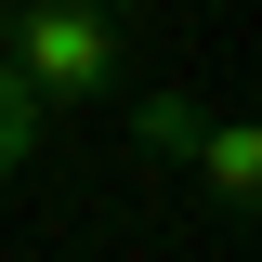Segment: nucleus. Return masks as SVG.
Instances as JSON below:
<instances>
[{"instance_id": "obj_1", "label": "nucleus", "mask_w": 262, "mask_h": 262, "mask_svg": "<svg viewBox=\"0 0 262 262\" xmlns=\"http://www.w3.org/2000/svg\"><path fill=\"white\" fill-rule=\"evenodd\" d=\"M13 79H27L39 105H105L131 79V39L92 0H39V13H13Z\"/></svg>"}, {"instance_id": "obj_2", "label": "nucleus", "mask_w": 262, "mask_h": 262, "mask_svg": "<svg viewBox=\"0 0 262 262\" xmlns=\"http://www.w3.org/2000/svg\"><path fill=\"white\" fill-rule=\"evenodd\" d=\"M196 184H210V210H262V118H210L196 131Z\"/></svg>"}, {"instance_id": "obj_3", "label": "nucleus", "mask_w": 262, "mask_h": 262, "mask_svg": "<svg viewBox=\"0 0 262 262\" xmlns=\"http://www.w3.org/2000/svg\"><path fill=\"white\" fill-rule=\"evenodd\" d=\"M196 131H210L196 92H144V105H131V144H144V158H196Z\"/></svg>"}, {"instance_id": "obj_4", "label": "nucleus", "mask_w": 262, "mask_h": 262, "mask_svg": "<svg viewBox=\"0 0 262 262\" xmlns=\"http://www.w3.org/2000/svg\"><path fill=\"white\" fill-rule=\"evenodd\" d=\"M39 131H53V105H39L27 79L0 66V170H27V158H39Z\"/></svg>"}, {"instance_id": "obj_5", "label": "nucleus", "mask_w": 262, "mask_h": 262, "mask_svg": "<svg viewBox=\"0 0 262 262\" xmlns=\"http://www.w3.org/2000/svg\"><path fill=\"white\" fill-rule=\"evenodd\" d=\"M0 66H13V13H0Z\"/></svg>"}]
</instances>
